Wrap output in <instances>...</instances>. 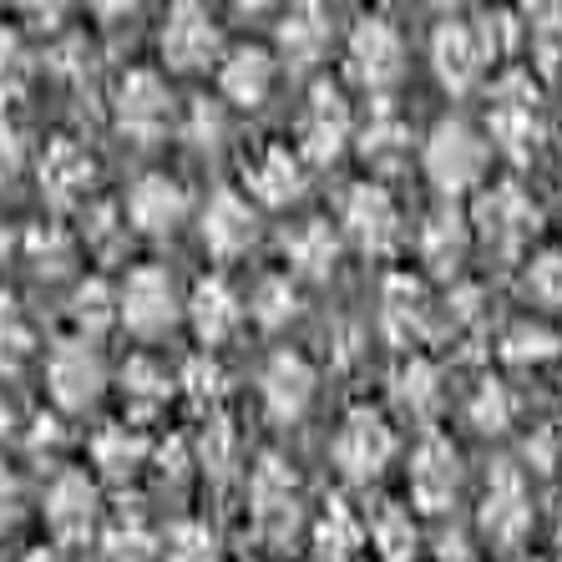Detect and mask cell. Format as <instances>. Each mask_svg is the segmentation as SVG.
<instances>
[{
    "mask_svg": "<svg viewBox=\"0 0 562 562\" xmlns=\"http://www.w3.org/2000/svg\"><path fill=\"white\" fill-rule=\"evenodd\" d=\"M532 527V502H527V482L517 471H497L482 497V532L497 548H517Z\"/></svg>",
    "mask_w": 562,
    "mask_h": 562,
    "instance_id": "44dd1931",
    "label": "cell"
},
{
    "mask_svg": "<svg viewBox=\"0 0 562 562\" xmlns=\"http://www.w3.org/2000/svg\"><path fill=\"white\" fill-rule=\"evenodd\" d=\"M294 137H300L294 143L300 162H314V168H325V162H335L345 153V143L355 137V117L335 81H314L310 87V102L300 112V132Z\"/></svg>",
    "mask_w": 562,
    "mask_h": 562,
    "instance_id": "9c48e42d",
    "label": "cell"
},
{
    "mask_svg": "<svg viewBox=\"0 0 562 562\" xmlns=\"http://www.w3.org/2000/svg\"><path fill=\"white\" fill-rule=\"evenodd\" d=\"M284 259H289V269L304 279H329L335 259H340V244H335L325 218H310V223H300L294 234H284Z\"/></svg>",
    "mask_w": 562,
    "mask_h": 562,
    "instance_id": "f546056e",
    "label": "cell"
},
{
    "mask_svg": "<svg viewBox=\"0 0 562 562\" xmlns=\"http://www.w3.org/2000/svg\"><path fill=\"white\" fill-rule=\"evenodd\" d=\"M507 420H512L507 385H497V380L476 385V395H471V426H476V431H502Z\"/></svg>",
    "mask_w": 562,
    "mask_h": 562,
    "instance_id": "b9f144b4",
    "label": "cell"
},
{
    "mask_svg": "<svg viewBox=\"0 0 562 562\" xmlns=\"http://www.w3.org/2000/svg\"><path fill=\"white\" fill-rule=\"evenodd\" d=\"M391 457H395L391 420L380 416V411H370V406H355L350 416H345V426L335 431V441H329V461H335L340 476L355 482V486L375 482L380 471L391 467Z\"/></svg>",
    "mask_w": 562,
    "mask_h": 562,
    "instance_id": "52a82bcc",
    "label": "cell"
},
{
    "mask_svg": "<svg viewBox=\"0 0 562 562\" xmlns=\"http://www.w3.org/2000/svg\"><path fill=\"white\" fill-rule=\"evenodd\" d=\"M366 542V522L350 512V502H329L314 522V558L319 562H350Z\"/></svg>",
    "mask_w": 562,
    "mask_h": 562,
    "instance_id": "4dcf8cb0",
    "label": "cell"
},
{
    "mask_svg": "<svg viewBox=\"0 0 562 562\" xmlns=\"http://www.w3.org/2000/svg\"><path fill=\"white\" fill-rule=\"evenodd\" d=\"M157 46H162L168 71H209V66L223 56V26H218V15H213L209 5L183 0V5H172L168 11Z\"/></svg>",
    "mask_w": 562,
    "mask_h": 562,
    "instance_id": "30bf717a",
    "label": "cell"
},
{
    "mask_svg": "<svg viewBox=\"0 0 562 562\" xmlns=\"http://www.w3.org/2000/svg\"><path fill=\"white\" fill-rule=\"evenodd\" d=\"M537 97L527 87L522 71L497 81V102H492V117H486V143H497L507 157L527 162L537 147Z\"/></svg>",
    "mask_w": 562,
    "mask_h": 562,
    "instance_id": "5bb4252c",
    "label": "cell"
},
{
    "mask_svg": "<svg viewBox=\"0 0 562 562\" xmlns=\"http://www.w3.org/2000/svg\"><path fill=\"white\" fill-rule=\"evenodd\" d=\"M527 294L537 304H562V254H542L527 269Z\"/></svg>",
    "mask_w": 562,
    "mask_h": 562,
    "instance_id": "bcb514c9",
    "label": "cell"
},
{
    "mask_svg": "<svg viewBox=\"0 0 562 562\" xmlns=\"http://www.w3.org/2000/svg\"><path fill=\"white\" fill-rule=\"evenodd\" d=\"M46 391L61 411L81 416V411H92L97 401L106 395V360L92 340H56L52 355H46Z\"/></svg>",
    "mask_w": 562,
    "mask_h": 562,
    "instance_id": "ba28073f",
    "label": "cell"
},
{
    "mask_svg": "<svg viewBox=\"0 0 562 562\" xmlns=\"http://www.w3.org/2000/svg\"><path fill=\"white\" fill-rule=\"evenodd\" d=\"M249 314L259 319L263 329L289 325V319L300 314V294H294L289 274H269V279H259V289H254V300H249Z\"/></svg>",
    "mask_w": 562,
    "mask_h": 562,
    "instance_id": "e575fe53",
    "label": "cell"
},
{
    "mask_svg": "<svg viewBox=\"0 0 562 562\" xmlns=\"http://www.w3.org/2000/svg\"><path fill=\"white\" fill-rule=\"evenodd\" d=\"M188 209H193V198H188V188L178 178L147 172V178L132 183L127 203H122V218H127V228H137L147 238H168V234H178V223L188 218Z\"/></svg>",
    "mask_w": 562,
    "mask_h": 562,
    "instance_id": "7c38bea8",
    "label": "cell"
},
{
    "mask_svg": "<svg viewBox=\"0 0 562 562\" xmlns=\"http://www.w3.org/2000/svg\"><path fill=\"white\" fill-rule=\"evenodd\" d=\"M112 122L127 143L137 147H157L178 127V102H172L168 81L157 71H127L117 87V102H112Z\"/></svg>",
    "mask_w": 562,
    "mask_h": 562,
    "instance_id": "277c9868",
    "label": "cell"
},
{
    "mask_svg": "<svg viewBox=\"0 0 562 562\" xmlns=\"http://www.w3.org/2000/svg\"><path fill=\"white\" fill-rule=\"evenodd\" d=\"M31 345H36V335H31L26 319L5 304V310H0V370H21V360L31 355Z\"/></svg>",
    "mask_w": 562,
    "mask_h": 562,
    "instance_id": "ee69618b",
    "label": "cell"
},
{
    "mask_svg": "<svg viewBox=\"0 0 562 562\" xmlns=\"http://www.w3.org/2000/svg\"><path fill=\"white\" fill-rule=\"evenodd\" d=\"M340 228L345 238H350L360 254H370V259H385V254L401 249V209H395V198L385 193L380 183H360L345 193L340 203Z\"/></svg>",
    "mask_w": 562,
    "mask_h": 562,
    "instance_id": "8fae6325",
    "label": "cell"
},
{
    "mask_svg": "<svg viewBox=\"0 0 562 562\" xmlns=\"http://www.w3.org/2000/svg\"><path fill=\"white\" fill-rule=\"evenodd\" d=\"M486 61H492V56H486V46L471 21H441V26L431 31V71L446 92H471V87L482 81Z\"/></svg>",
    "mask_w": 562,
    "mask_h": 562,
    "instance_id": "2e32d148",
    "label": "cell"
},
{
    "mask_svg": "<svg viewBox=\"0 0 562 562\" xmlns=\"http://www.w3.org/2000/svg\"><path fill=\"white\" fill-rule=\"evenodd\" d=\"M71 325H77V340H92L117 325V289L106 279H81L77 294H71Z\"/></svg>",
    "mask_w": 562,
    "mask_h": 562,
    "instance_id": "1f68e13d",
    "label": "cell"
},
{
    "mask_svg": "<svg viewBox=\"0 0 562 562\" xmlns=\"http://www.w3.org/2000/svg\"><path fill=\"white\" fill-rule=\"evenodd\" d=\"M21 562H66V558H61V552H56V548H31Z\"/></svg>",
    "mask_w": 562,
    "mask_h": 562,
    "instance_id": "f907efd6",
    "label": "cell"
},
{
    "mask_svg": "<svg viewBox=\"0 0 562 562\" xmlns=\"http://www.w3.org/2000/svg\"><path fill=\"white\" fill-rule=\"evenodd\" d=\"M366 542L380 552V562H416L420 527H416V517H411V507L385 502V507H380L375 517L366 522Z\"/></svg>",
    "mask_w": 562,
    "mask_h": 562,
    "instance_id": "f1b7e54d",
    "label": "cell"
},
{
    "mask_svg": "<svg viewBox=\"0 0 562 562\" xmlns=\"http://www.w3.org/2000/svg\"><path fill=\"white\" fill-rule=\"evenodd\" d=\"M81 238H87L97 254H117V238H127V218H122L117 209H92L81 218Z\"/></svg>",
    "mask_w": 562,
    "mask_h": 562,
    "instance_id": "f6af8a7d",
    "label": "cell"
},
{
    "mask_svg": "<svg viewBox=\"0 0 562 562\" xmlns=\"http://www.w3.org/2000/svg\"><path fill=\"white\" fill-rule=\"evenodd\" d=\"M198 234H203V249L213 259H244L259 244V209L234 188H218L198 218Z\"/></svg>",
    "mask_w": 562,
    "mask_h": 562,
    "instance_id": "4fadbf2b",
    "label": "cell"
},
{
    "mask_svg": "<svg viewBox=\"0 0 562 562\" xmlns=\"http://www.w3.org/2000/svg\"><path fill=\"white\" fill-rule=\"evenodd\" d=\"M157 562H218V537L203 522L183 517V522H172V532L162 537V558Z\"/></svg>",
    "mask_w": 562,
    "mask_h": 562,
    "instance_id": "d590c367",
    "label": "cell"
},
{
    "mask_svg": "<svg viewBox=\"0 0 562 562\" xmlns=\"http://www.w3.org/2000/svg\"><path fill=\"white\" fill-rule=\"evenodd\" d=\"M223 366L218 360H209V355H198V360H188L183 366V375H178V391L193 401L198 411H213L223 401Z\"/></svg>",
    "mask_w": 562,
    "mask_h": 562,
    "instance_id": "8d00e7d4",
    "label": "cell"
},
{
    "mask_svg": "<svg viewBox=\"0 0 562 562\" xmlns=\"http://www.w3.org/2000/svg\"><path fill=\"white\" fill-rule=\"evenodd\" d=\"M476 228L486 244H497L502 254H517L527 238L537 234V209L517 183H497L492 193L476 198Z\"/></svg>",
    "mask_w": 562,
    "mask_h": 562,
    "instance_id": "ac0fdd59",
    "label": "cell"
},
{
    "mask_svg": "<svg viewBox=\"0 0 562 562\" xmlns=\"http://www.w3.org/2000/svg\"><path fill=\"white\" fill-rule=\"evenodd\" d=\"M203 471H213V476H228L238 461V431L228 426V420H209V431H203Z\"/></svg>",
    "mask_w": 562,
    "mask_h": 562,
    "instance_id": "7bdbcfd3",
    "label": "cell"
},
{
    "mask_svg": "<svg viewBox=\"0 0 562 562\" xmlns=\"http://www.w3.org/2000/svg\"><path fill=\"white\" fill-rule=\"evenodd\" d=\"M92 183H97V162H92L87 147L71 143V137L46 143V153H41V193L52 198L56 209H77V203H87Z\"/></svg>",
    "mask_w": 562,
    "mask_h": 562,
    "instance_id": "ffe728a7",
    "label": "cell"
},
{
    "mask_svg": "<svg viewBox=\"0 0 562 562\" xmlns=\"http://www.w3.org/2000/svg\"><path fill=\"white\" fill-rule=\"evenodd\" d=\"M11 431V401H5V391H0V436Z\"/></svg>",
    "mask_w": 562,
    "mask_h": 562,
    "instance_id": "816d5d0a",
    "label": "cell"
},
{
    "mask_svg": "<svg viewBox=\"0 0 562 562\" xmlns=\"http://www.w3.org/2000/svg\"><path fill=\"white\" fill-rule=\"evenodd\" d=\"M0 562H5V558H0Z\"/></svg>",
    "mask_w": 562,
    "mask_h": 562,
    "instance_id": "11a10c76",
    "label": "cell"
},
{
    "mask_svg": "<svg viewBox=\"0 0 562 562\" xmlns=\"http://www.w3.org/2000/svg\"><path fill=\"white\" fill-rule=\"evenodd\" d=\"M558 562H562V522H558Z\"/></svg>",
    "mask_w": 562,
    "mask_h": 562,
    "instance_id": "db71d44e",
    "label": "cell"
},
{
    "mask_svg": "<svg viewBox=\"0 0 562 562\" xmlns=\"http://www.w3.org/2000/svg\"><path fill=\"white\" fill-rule=\"evenodd\" d=\"M41 517L52 527V537L61 548H81L92 542L97 527H102V486H97L92 471L81 467H61L46 486V502H41Z\"/></svg>",
    "mask_w": 562,
    "mask_h": 562,
    "instance_id": "3957f363",
    "label": "cell"
},
{
    "mask_svg": "<svg viewBox=\"0 0 562 562\" xmlns=\"http://www.w3.org/2000/svg\"><path fill=\"white\" fill-rule=\"evenodd\" d=\"M502 355H507L512 366H542V360L558 355V340L542 325H512L507 340H502Z\"/></svg>",
    "mask_w": 562,
    "mask_h": 562,
    "instance_id": "ab89813d",
    "label": "cell"
},
{
    "mask_svg": "<svg viewBox=\"0 0 562 562\" xmlns=\"http://www.w3.org/2000/svg\"><path fill=\"white\" fill-rule=\"evenodd\" d=\"M162 558V542L147 532V522H112L102 532V562H157Z\"/></svg>",
    "mask_w": 562,
    "mask_h": 562,
    "instance_id": "836d02e7",
    "label": "cell"
},
{
    "mask_svg": "<svg viewBox=\"0 0 562 562\" xmlns=\"http://www.w3.org/2000/svg\"><path fill=\"white\" fill-rule=\"evenodd\" d=\"M223 137H228V117H223V106L218 102H193L188 106V117H183V143H193L198 153H218Z\"/></svg>",
    "mask_w": 562,
    "mask_h": 562,
    "instance_id": "74e56055",
    "label": "cell"
},
{
    "mask_svg": "<svg viewBox=\"0 0 562 562\" xmlns=\"http://www.w3.org/2000/svg\"><path fill=\"white\" fill-rule=\"evenodd\" d=\"M360 157H366V168H375V172H395L411 157V122L401 117L395 106L380 102L375 112H370V122L360 127Z\"/></svg>",
    "mask_w": 562,
    "mask_h": 562,
    "instance_id": "484cf974",
    "label": "cell"
},
{
    "mask_svg": "<svg viewBox=\"0 0 562 562\" xmlns=\"http://www.w3.org/2000/svg\"><path fill=\"white\" fill-rule=\"evenodd\" d=\"M426 314V294H420L416 279H391L385 289V325H391L395 340H406V319H420Z\"/></svg>",
    "mask_w": 562,
    "mask_h": 562,
    "instance_id": "60d3db41",
    "label": "cell"
},
{
    "mask_svg": "<svg viewBox=\"0 0 562 562\" xmlns=\"http://www.w3.org/2000/svg\"><path fill=\"white\" fill-rule=\"evenodd\" d=\"M21 507H26V492H21V482H15V471L0 467V537L21 522Z\"/></svg>",
    "mask_w": 562,
    "mask_h": 562,
    "instance_id": "c3c4849f",
    "label": "cell"
},
{
    "mask_svg": "<svg viewBox=\"0 0 562 562\" xmlns=\"http://www.w3.org/2000/svg\"><path fill=\"white\" fill-rule=\"evenodd\" d=\"M26 77H31V56L21 52V36H5V31H0V92L5 97L21 92Z\"/></svg>",
    "mask_w": 562,
    "mask_h": 562,
    "instance_id": "7dc6e473",
    "label": "cell"
},
{
    "mask_svg": "<svg viewBox=\"0 0 562 562\" xmlns=\"http://www.w3.org/2000/svg\"><path fill=\"white\" fill-rule=\"evenodd\" d=\"M314 385H319V375H314V366L300 350L269 355V366H263V375H259V401H263V411H269V420L294 426V420L314 406Z\"/></svg>",
    "mask_w": 562,
    "mask_h": 562,
    "instance_id": "9a60e30c",
    "label": "cell"
},
{
    "mask_svg": "<svg viewBox=\"0 0 562 562\" xmlns=\"http://www.w3.org/2000/svg\"><path fill=\"white\" fill-rule=\"evenodd\" d=\"M183 314L203 345L234 340L238 325H244V304H238V294L223 284V279H198L193 294L183 300Z\"/></svg>",
    "mask_w": 562,
    "mask_h": 562,
    "instance_id": "7402d4cb",
    "label": "cell"
},
{
    "mask_svg": "<svg viewBox=\"0 0 562 562\" xmlns=\"http://www.w3.org/2000/svg\"><path fill=\"white\" fill-rule=\"evenodd\" d=\"M329 36H335V26H329L325 5H294L279 21V56L289 71H310L329 52Z\"/></svg>",
    "mask_w": 562,
    "mask_h": 562,
    "instance_id": "d4e9b609",
    "label": "cell"
},
{
    "mask_svg": "<svg viewBox=\"0 0 562 562\" xmlns=\"http://www.w3.org/2000/svg\"><path fill=\"white\" fill-rule=\"evenodd\" d=\"M345 66L366 92H385L406 77V36L385 15H360L345 36Z\"/></svg>",
    "mask_w": 562,
    "mask_h": 562,
    "instance_id": "5b68a950",
    "label": "cell"
},
{
    "mask_svg": "<svg viewBox=\"0 0 562 562\" xmlns=\"http://www.w3.org/2000/svg\"><path fill=\"white\" fill-rule=\"evenodd\" d=\"M395 406L406 411V416H431L436 406H441V370L431 366V360H411V366H401V375H395Z\"/></svg>",
    "mask_w": 562,
    "mask_h": 562,
    "instance_id": "d6a6232c",
    "label": "cell"
},
{
    "mask_svg": "<svg viewBox=\"0 0 562 562\" xmlns=\"http://www.w3.org/2000/svg\"><path fill=\"white\" fill-rule=\"evenodd\" d=\"M5 254H11V234L0 228V263H5Z\"/></svg>",
    "mask_w": 562,
    "mask_h": 562,
    "instance_id": "f5cc1de1",
    "label": "cell"
},
{
    "mask_svg": "<svg viewBox=\"0 0 562 562\" xmlns=\"http://www.w3.org/2000/svg\"><path fill=\"white\" fill-rule=\"evenodd\" d=\"M178 319H183V300H178L168 269H157V263L132 269L127 284L117 289V325H127L137 340H157V335L178 329Z\"/></svg>",
    "mask_w": 562,
    "mask_h": 562,
    "instance_id": "8992f818",
    "label": "cell"
},
{
    "mask_svg": "<svg viewBox=\"0 0 562 562\" xmlns=\"http://www.w3.org/2000/svg\"><path fill=\"white\" fill-rule=\"evenodd\" d=\"M71 249H77V238L66 234V228H56V223L31 228V234H26V259L36 263L41 274H61L66 259H71Z\"/></svg>",
    "mask_w": 562,
    "mask_h": 562,
    "instance_id": "f35d334b",
    "label": "cell"
},
{
    "mask_svg": "<svg viewBox=\"0 0 562 562\" xmlns=\"http://www.w3.org/2000/svg\"><path fill=\"white\" fill-rule=\"evenodd\" d=\"M218 92L234 106H249V112L263 106L269 92H274V56L263 52V46H234V52H223Z\"/></svg>",
    "mask_w": 562,
    "mask_h": 562,
    "instance_id": "603a6c76",
    "label": "cell"
},
{
    "mask_svg": "<svg viewBox=\"0 0 562 562\" xmlns=\"http://www.w3.org/2000/svg\"><path fill=\"white\" fill-rule=\"evenodd\" d=\"M21 153H26L21 132H15V122H5V112H0V178L21 168Z\"/></svg>",
    "mask_w": 562,
    "mask_h": 562,
    "instance_id": "681fc988",
    "label": "cell"
},
{
    "mask_svg": "<svg viewBox=\"0 0 562 562\" xmlns=\"http://www.w3.org/2000/svg\"><path fill=\"white\" fill-rule=\"evenodd\" d=\"M147 457H153V446H147V436L137 431L132 420H112V426H102V431L92 436V467H97V476L112 486L132 482V476L147 467Z\"/></svg>",
    "mask_w": 562,
    "mask_h": 562,
    "instance_id": "cb8c5ba5",
    "label": "cell"
},
{
    "mask_svg": "<svg viewBox=\"0 0 562 562\" xmlns=\"http://www.w3.org/2000/svg\"><path fill=\"white\" fill-rule=\"evenodd\" d=\"M172 395H178V380L168 375V366H157V360H147V355L127 360V370H122V401H127L132 420L157 416Z\"/></svg>",
    "mask_w": 562,
    "mask_h": 562,
    "instance_id": "83f0119b",
    "label": "cell"
},
{
    "mask_svg": "<svg viewBox=\"0 0 562 562\" xmlns=\"http://www.w3.org/2000/svg\"><path fill=\"white\" fill-rule=\"evenodd\" d=\"M244 188L263 209H284L304 193V162L289 143H263L244 157Z\"/></svg>",
    "mask_w": 562,
    "mask_h": 562,
    "instance_id": "e0dca14e",
    "label": "cell"
},
{
    "mask_svg": "<svg viewBox=\"0 0 562 562\" xmlns=\"http://www.w3.org/2000/svg\"><path fill=\"white\" fill-rule=\"evenodd\" d=\"M461 486V457L446 436H426L411 451V497L420 512H446Z\"/></svg>",
    "mask_w": 562,
    "mask_h": 562,
    "instance_id": "d6986e66",
    "label": "cell"
},
{
    "mask_svg": "<svg viewBox=\"0 0 562 562\" xmlns=\"http://www.w3.org/2000/svg\"><path fill=\"white\" fill-rule=\"evenodd\" d=\"M249 502H254V537L263 548L289 552V542L304 532V486L300 476L279 457H263L249 476Z\"/></svg>",
    "mask_w": 562,
    "mask_h": 562,
    "instance_id": "7a4b0ae2",
    "label": "cell"
},
{
    "mask_svg": "<svg viewBox=\"0 0 562 562\" xmlns=\"http://www.w3.org/2000/svg\"><path fill=\"white\" fill-rule=\"evenodd\" d=\"M416 244H420V263H426L431 274H457V263L467 259V249H471V223L461 218L457 209H441L420 223Z\"/></svg>",
    "mask_w": 562,
    "mask_h": 562,
    "instance_id": "4316f807",
    "label": "cell"
},
{
    "mask_svg": "<svg viewBox=\"0 0 562 562\" xmlns=\"http://www.w3.org/2000/svg\"><path fill=\"white\" fill-rule=\"evenodd\" d=\"M420 162H426V178L441 188L446 198L471 193V188L486 178V162H492V143L486 132H476L467 117H441L420 147Z\"/></svg>",
    "mask_w": 562,
    "mask_h": 562,
    "instance_id": "6da1fadb",
    "label": "cell"
}]
</instances>
